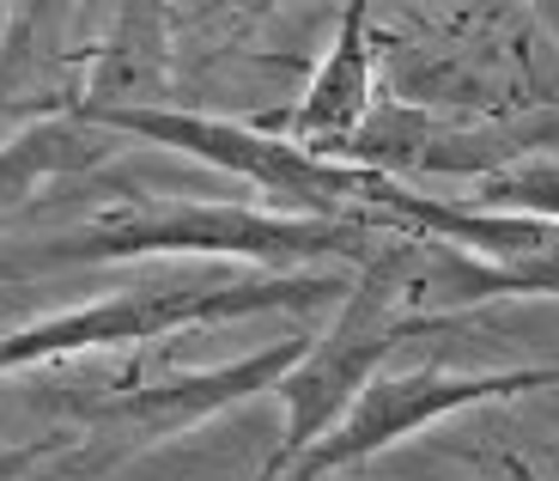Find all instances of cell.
<instances>
[{
	"instance_id": "4",
	"label": "cell",
	"mask_w": 559,
	"mask_h": 481,
	"mask_svg": "<svg viewBox=\"0 0 559 481\" xmlns=\"http://www.w3.org/2000/svg\"><path fill=\"white\" fill-rule=\"evenodd\" d=\"M426 329H444V324H426L407 305L402 262H395V232H378V244L365 250V262H353L347 293L335 305V324L322 329V336H310L298 366L274 384L280 409H286V439H280L274 464L262 469V481L286 476L353 409V397H359L365 384L390 366L395 348L426 336Z\"/></svg>"
},
{
	"instance_id": "7",
	"label": "cell",
	"mask_w": 559,
	"mask_h": 481,
	"mask_svg": "<svg viewBox=\"0 0 559 481\" xmlns=\"http://www.w3.org/2000/svg\"><path fill=\"white\" fill-rule=\"evenodd\" d=\"M378 104V43H371V7L365 0H347V19H341L335 43H329V56L317 61L310 73L305 98L293 110L267 116L262 128L286 134V141L310 146V153H329L341 159L347 141L359 134V122L371 116Z\"/></svg>"
},
{
	"instance_id": "9",
	"label": "cell",
	"mask_w": 559,
	"mask_h": 481,
	"mask_svg": "<svg viewBox=\"0 0 559 481\" xmlns=\"http://www.w3.org/2000/svg\"><path fill=\"white\" fill-rule=\"evenodd\" d=\"M468 201L559 220V159H523V165L492 171V177H480V184H475V196H468Z\"/></svg>"
},
{
	"instance_id": "1",
	"label": "cell",
	"mask_w": 559,
	"mask_h": 481,
	"mask_svg": "<svg viewBox=\"0 0 559 481\" xmlns=\"http://www.w3.org/2000/svg\"><path fill=\"white\" fill-rule=\"evenodd\" d=\"M371 244H378V226H359V220L128 189L122 208L98 213L85 226L49 232L31 244H0V281L98 269V262H146V256H238V262H262V269H305V262H365Z\"/></svg>"
},
{
	"instance_id": "11",
	"label": "cell",
	"mask_w": 559,
	"mask_h": 481,
	"mask_svg": "<svg viewBox=\"0 0 559 481\" xmlns=\"http://www.w3.org/2000/svg\"><path fill=\"white\" fill-rule=\"evenodd\" d=\"M499 469H542L547 481H559V439H542V445H530L523 457H499Z\"/></svg>"
},
{
	"instance_id": "3",
	"label": "cell",
	"mask_w": 559,
	"mask_h": 481,
	"mask_svg": "<svg viewBox=\"0 0 559 481\" xmlns=\"http://www.w3.org/2000/svg\"><path fill=\"white\" fill-rule=\"evenodd\" d=\"M85 116H98L104 128H116L128 141L189 153L201 165L225 171V177H238V184L262 189V201H274V213H322V220L378 226L383 201L395 189L390 171L310 153V146L286 141L262 122H225V116L177 110V104H116V110H85Z\"/></svg>"
},
{
	"instance_id": "12",
	"label": "cell",
	"mask_w": 559,
	"mask_h": 481,
	"mask_svg": "<svg viewBox=\"0 0 559 481\" xmlns=\"http://www.w3.org/2000/svg\"><path fill=\"white\" fill-rule=\"evenodd\" d=\"M274 7H286V0H250V13H274Z\"/></svg>"
},
{
	"instance_id": "8",
	"label": "cell",
	"mask_w": 559,
	"mask_h": 481,
	"mask_svg": "<svg viewBox=\"0 0 559 481\" xmlns=\"http://www.w3.org/2000/svg\"><path fill=\"white\" fill-rule=\"evenodd\" d=\"M128 134H116V128H104L98 116H85V110H56V116H43V122H31L19 141L0 146V213L19 208L25 196H37L49 177H80V171H98L110 165Z\"/></svg>"
},
{
	"instance_id": "10",
	"label": "cell",
	"mask_w": 559,
	"mask_h": 481,
	"mask_svg": "<svg viewBox=\"0 0 559 481\" xmlns=\"http://www.w3.org/2000/svg\"><path fill=\"white\" fill-rule=\"evenodd\" d=\"M68 451V433H49V439H31V445H13V451H0V481H25L37 464Z\"/></svg>"
},
{
	"instance_id": "13",
	"label": "cell",
	"mask_w": 559,
	"mask_h": 481,
	"mask_svg": "<svg viewBox=\"0 0 559 481\" xmlns=\"http://www.w3.org/2000/svg\"><path fill=\"white\" fill-rule=\"evenodd\" d=\"M0 7H7V0H0Z\"/></svg>"
},
{
	"instance_id": "2",
	"label": "cell",
	"mask_w": 559,
	"mask_h": 481,
	"mask_svg": "<svg viewBox=\"0 0 559 481\" xmlns=\"http://www.w3.org/2000/svg\"><path fill=\"white\" fill-rule=\"evenodd\" d=\"M341 293H347V274H329V269L134 281L110 298L80 305V312L43 317L31 329L0 336V372H31V366H49V360L104 354V348H140V341L201 329V324H238V317H267V312H322V305H341Z\"/></svg>"
},
{
	"instance_id": "6",
	"label": "cell",
	"mask_w": 559,
	"mask_h": 481,
	"mask_svg": "<svg viewBox=\"0 0 559 481\" xmlns=\"http://www.w3.org/2000/svg\"><path fill=\"white\" fill-rule=\"evenodd\" d=\"M530 390H559V366H511V372H444V366H414V372H378L365 384L353 409L341 414L305 457L280 481H322L335 469L371 464L378 451L426 433L432 421L462 409H480V402H511L530 397Z\"/></svg>"
},
{
	"instance_id": "5",
	"label": "cell",
	"mask_w": 559,
	"mask_h": 481,
	"mask_svg": "<svg viewBox=\"0 0 559 481\" xmlns=\"http://www.w3.org/2000/svg\"><path fill=\"white\" fill-rule=\"evenodd\" d=\"M305 348H310V336H286V341H267V348H255L243 360H225V366L170 372V378H153V384H116L110 397L80 402V433L61 451L68 457V476L61 481H104L128 457L182 439V433L207 426L213 414L274 390L298 366Z\"/></svg>"
}]
</instances>
